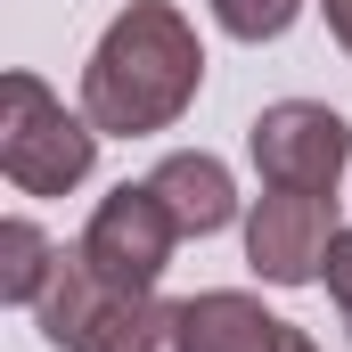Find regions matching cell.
Segmentation results:
<instances>
[{"instance_id":"obj_1","label":"cell","mask_w":352,"mask_h":352,"mask_svg":"<svg viewBox=\"0 0 352 352\" xmlns=\"http://www.w3.org/2000/svg\"><path fill=\"white\" fill-rule=\"evenodd\" d=\"M205 82V41L173 0H131L82 66V115L107 140H148L173 131Z\"/></svg>"},{"instance_id":"obj_2","label":"cell","mask_w":352,"mask_h":352,"mask_svg":"<svg viewBox=\"0 0 352 352\" xmlns=\"http://www.w3.org/2000/svg\"><path fill=\"white\" fill-rule=\"evenodd\" d=\"M58 352H180V311L156 295H115L82 246H58V270L33 303Z\"/></svg>"},{"instance_id":"obj_3","label":"cell","mask_w":352,"mask_h":352,"mask_svg":"<svg viewBox=\"0 0 352 352\" xmlns=\"http://www.w3.org/2000/svg\"><path fill=\"white\" fill-rule=\"evenodd\" d=\"M98 140L107 131L82 107H66L41 74L16 66L0 82V173H8L16 197H66V188H82L90 164H98Z\"/></svg>"},{"instance_id":"obj_4","label":"cell","mask_w":352,"mask_h":352,"mask_svg":"<svg viewBox=\"0 0 352 352\" xmlns=\"http://www.w3.org/2000/svg\"><path fill=\"white\" fill-rule=\"evenodd\" d=\"M90 254V270L115 287V295H156V278L173 270V246H180V221L164 213V197L148 180H123L90 205V230L74 238Z\"/></svg>"},{"instance_id":"obj_5","label":"cell","mask_w":352,"mask_h":352,"mask_svg":"<svg viewBox=\"0 0 352 352\" xmlns=\"http://www.w3.org/2000/svg\"><path fill=\"white\" fill-rule=\"evenodd\" d=\"M246 156H254L263 188H320V197H336V180L352 164V123L336 107H320V98H278V107L254 115Z\"/></svg>"},{"instance_id":"obj_6","label":"cell","mask_w":352,"mask_h":352,"mask_svg":"<svg viewBox=\"0 0 352 352\" xmlns=\"http://www.w3.org/2000/svg\"><path fill=\"white\" fill-rule=\"evenodd\" d=\"M336 230H344L336 221V197H320V188H270L246 213V263L270 287H311L328 270Z\"/></svg>"},{"instance_id":"obj_7","label":"cell","mask_w":352,"mask_h":352,"mask_svg":"<svg viewBox=\"0 0 352 352\" xmlns=\"http://www.w3.org/2000/svg\"><path fill=\"white\" fill-rule=\"evenodd\" d=\"M180 352H287V320L263 311L246 287H205V295H180Z\"/></svg>"},{"instance_id":"obj_8","label":"cell","mask_w":352,"mask_h":352,"mask_svg":"<svg viewBox=\"0 0 352 352\" xmlns=\"http://www.w3.org/2000/svg\"><path fill=\"white\" fill-rule=\"evenodd\" d=\"M148 188L164 197V213L180 221V238H213V230L238 221V180H230L221 156H205V148H173L148 173Z\"/></svg>"},{"instance_id":"obj_9","label":"cell","mask_w":352,"mask_h":352,"mask_svg":"<svg viewBox=\"0 0 352 352\" xmlns=\"http://www.w3.org/2000/svg\"><path fill=\"white\" fill-rule=\"evenodd\" d=\"M50 270H58V246L41 238V221H0V303H16V311H33L41 303V287H50Z\"/></svg>"},{"instance_id":"obj_10","label":"cell","mask_w":352,"mask_h":352,"mask_svg":"<svg viewBox=\"0 0 352 352\" xmlns=\"http://www.w3.org/2000/svg\"><path fill=\"white\" fill-rule=\"evenodd\" d=\"M213 8V25L230 33V41H278V33H295V16H303V0H205Z\"/></svg>"},{"instance_id":"obj_11","label":"cell","mask_w":352,"mask_h":352,"mask_svg":"<svg viewBox=\"0 0 352 352\" xmlns=\"http://www.w3.org/2000/svg\"><path fill=\"white\" fill-rule=\"evenodd\" d=\"M320 278H328V303L344 311V328H352V230H336V246H328V270H320Z\"/></svg>"},{"instance_id":"obj_12","label":"cell","mask_w":352,"mask_h":352,"mask_svg":"<svg viewBox=\"0 0 352 352\" xmlns=\"http://www.w3.org/2000/svg\"><path fill=\"white\" fill-rule=\"evenodd\" d=\"M320 16H328V33H336V50L352 58V0H320Z\"/></svg>"},{"instance_id":"obj_13","label":"cell","mask_w":352,"mask_h":352,"mask_svg":"<svg viewBox=\"0 0 352 352\" xmlns=\"http://www.w3.org/2000/svg\"><path fill=\"white\" fill-rule=\"evenodd\" d=\"M287 352H320V344H311V336H303V328H295V336H287Z\"/></svg>"}]
</instances>
